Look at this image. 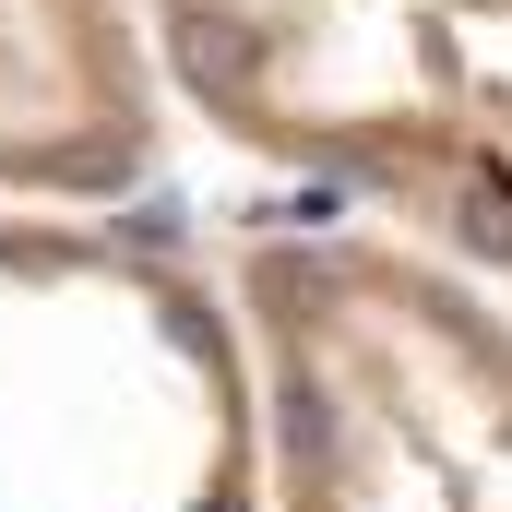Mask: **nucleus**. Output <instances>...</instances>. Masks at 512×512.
I'll return each mask as SVG.
<instances>
[{"mask_svg": "<svg viewBox=\"0 0 512 512\" xmlns=\"http://www.w3.org/2000/svg\"><path fill=\"white\" fill-rule=\"evenodd\" d=\"M167 108L512 298V0H131Z\"/></svg>", "mask_w": 512, "mask_h": 512, "instance_id": "obj_1", "label": "nucleus"}, {"mask_svg": "<svg viewBox=\"0 0 512 512\" xmlns=\"http://www.w3.org/2000/svg\"><path fill=\"white\" fill-rule=\"evenodd\" d=\"M0 512H274L215 262L120 203H0Z\"/></svg>", "mask_w": 512, "mask_h": 512, "instance_id": "obj_2", "label": "nucleus"}, {"mask_svg": "<svg viewBox=\"0 0 512 512\" xmlns=\"http://www.w3.org/2000/svg\"><path fill=\"white\" fill-rule=\"evenodd\" d=\"M274 512H512V310L346 215L227 262Z\"/></svg>", "mask_w": 512, "mask_h": 512, "instance_id": "obj_3", "label": "nucleus"}, {"mask_svg": "<svg viewBox=\"0 0 512 512\" xmlns=\"http://www.w3.org/2000/svg\"><path fill=\"white\" fill-rule=\"evenodd\" d=\"M167 143L131 0H0V203H120Z\"/></svg>", "mask_w": 512, "mask_h": 512, "instance_id": "obj_4", "label": "nucleus"}]
</instances>
